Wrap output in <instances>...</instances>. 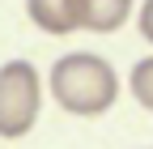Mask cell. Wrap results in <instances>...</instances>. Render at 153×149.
Returning a JSON list of instances; mask_svg holds the SVG:
<instances>
[{
  "mask_svg": "<svg viewBox=\"0 0 153 149\" xmlns=\"http://www.w3.org/2000/svg\"><path fill=\"white\" fill-rule=\"evenodd\" d=\"M51 98L76 119H98L119 102V72L98 51H68L51 64Z\"/></svg>",
  "mask_w": 153,
  "mask_h": 149,
  "instance_id": "6da1fadb",
  "label": "cell"
},
{
  "mask_svg": "<svg viewBox=\"0 0 153 149\" xmlns=\"http://www.w3.org/2000/svg\"><path fill=\"white\" fill-rule=\"evenodd\" d=\"M43 111V72L30 60L0 64V136L22 141Z\"/></svg>",
  "mask_w": 153,
  "mask_h": 149,
  "instance_id": "7a4b0ae2",
  "label": "cell"
},
{
  "mask_svg": "<svg viewBox=\"0 0 153 149\" xmlns=\"http://www.w3.org/2000/svg\"><path fill=\"white\" fill-rule=\"evenodd\" d=\"M26 13H30V22L43 34H51V39H64V34L85 30L81 26L85 0H26Z\"/></svg>",
  "mask_w": 153,
  "mask_h": 149,
  "instance_id": "3957f363",
  "label": "cell"
},
{
  "mask_svg": "<svg viewBox=\"0 0 153 149\" xmlns=\"http://www.w3.org/2000/svg\"><path fill=\"white\" fill-rule=\"evenodd\" d=\"M132 4H136V0H85L81 26L94 30V34H115V30L132 17Z\"/></svg>",
  "mask_w": 153,
  "mask_h": 149,
  "instance_id": "277c9868",
  "label": "cell"
},
{
  "mask_svg": "<svg viewBox=\"0 0 153 149\" xmlns=\"http://www.w3.org/2000/svg\"><path fill=\"white\" fill-rule=\"evenodd\" d=\"M128 89H132V98H136L149 115H153V55H145V60L132 64V72H128Z\"/></svg>",
  "mask_w": 153,
  "mask_h": 149,
  "instance_id": "5b68a950",
  "label": "cell"
},
{
  "mask_svg": "<svg viewBox=\"0 0 153 149\" xmlns=\"http://www.w3.org/2000/svg\"><path fill=\"white\" fill-rule=\"evenodd\" d=\"M136 26H140V39L153 47V0H145L140 13H136Z\"/></svg>",
  "mask_w": 153,
  "mask_h": 149,
  "instance_id": "8992f818",
  "label": "cell"
}]
</instances>
